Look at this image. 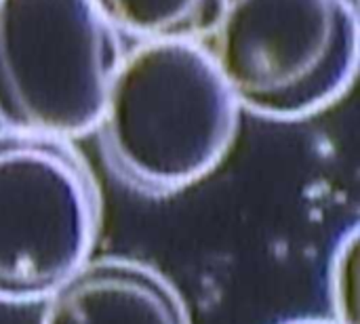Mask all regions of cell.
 <instances>
[{
    "mask_svg": "<svg viewBox=\"0 0 360 324\" xmlns=\"http://www.w3.org/2000/svg\"><path fill=\"white\" fill-rule=\"evenodd\" d=\"M40 324H192L177 287L129 257L89 259L44 299Z\"/></svg>",
    "mask_w": 360,
    "mask_h": 324,
    "instance_id": "5",
    "label": "cell"
},
{
    "mask_svg": "<svg viewBox=\"0 0 360 324\" xmlns=\"http://www.w3.org/2000/svg\"><path fill=\"white\" fill-rule=\"evenodd\" d=\"M356 230L350 232L348 238L340 245V251L333 259V270H331V295L333 302L338 304V320L340 324H356L354 314V293L348 291L346 285L354 289V270H356Z\"/></svg>",
    "mask_w": 360,
    "mask_h": 324,
    "instance_id": "7",
    "label": "cell"
},
{
    "mask_svg": "<svg viewBox=\"0 0 360 324\" xmlns=\"http://www.w3.org/2000/svg\"><path fill=\"white\" fill-rule=\"evenodd\" d=\"M240 112L196 40H139L122 51L93 133L120 183L167 198L228 158Z\"/></svg>",
    "mask_w": 360,
    "mask_h": 324,
    "instance_id": "1",
    "label": "cell"
},
{
    "mask_svg": "<svg viewBox=\"0 0 360 324\" xmlns=\"http://www.w3.org/2000/svg\"><path fill=\"white\" fill-rule=\"evenodd\" d=\"M120 55L91 0H0V127L63 141L93 133Z\"/></svg>",
    "mask_w": 360,
    "mask_h": 324,
    "instance_id": "3",
    "label": "cell"
},
{
    "mask_svg": "<svg viewBox=\"0 0 360 324\" xmlns=\"http://www.w3.org/2000/svg\"><path fill=\"white\" fill-rule=\"evenodd\" d=\"M196 42L240 110L266 120L329 110L359 70L352 0H217Z\"/></svg>",
    "mask_w": 360,
    "mask_h": 324,
    "instance_id": "2",
    "label": "cell"
},
{
    "mask_svg": "<svg viewBox=\"0 0 360 324\" xmlns=\"http://www.w3.org/2000/svg\"><path fill=\"white\" fill-rule=\"evenodd\" d=\"M95 173L72 141L0 131V302L38 304L93 255Z\"/></svg>",
    "mask_w": 360,
    "mask_h": 324,
    "instance_id": "4",
    "label": "cell"
},
{
    "mask_svg": "<svg viewBox=\"0 0 360 324\" xmlns=\"http://www.w3.org/2000/svg\"><path fill=\"white\" fill-rule=\"evenodd\" d=\"M281 324H340L333 318H293V320H287V323Z\"/></svg>",
    "mask_w": 360,
    "mask_h": 324,
    "instance_id": "8",
    "label": "cell"
},
{
    "mask_svg": "<svg viewBox=\"0 0 360 324\" xmlns=\"http://www.w3.org/2000/svg\"><path fill=\"white\" fill-rule=\"evenodd\" d=\"M116 32L137 40H198L217 0H91Z\"/></svg>",
    "mask_w": 360,
    "mask_h": 324,
    "instance_id": "6",
    "label": "cell"
}]
</instances>
